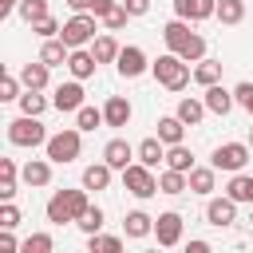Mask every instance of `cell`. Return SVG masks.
I'll return each instance as SVG.
<instances>
[{"mask_svg": "<svg viewBox=\"0 0 253 253\" xmlns=\"http://www.w3.org/2000/svg\"><path fill=\"white\" fill-rule=\"evenodd\" d=\"M162 43H166V51L182 55L186 63L206 59V40H202L198 32H190V20H178V16H174V20L162 28Z\"/></svg>", "mask_w": 253, "mask_h": 253, "instance_id": "1", "label": "cell"}, {"mask_svg": "<svg viewBox=\"0 0 253 253\" xmlns=\"http://www.w3.org/2000/svg\"><path fill=\"white\" fill-rule=\"evenodd\" d=\"M91 190L83 186V190H55L51 198H47V221L51 225H75L87 210H91V198H87Z\"/></svg>", "mask_w": 253, "mask_h": 253, "instance_id": "2", "label": "cell"}, {"mask_svg": "<svg viewBox=\"0 0 253 253\" xmlns=\"http://www.w3.org/2000/svg\"><path fill=\"white\" fill-rule=\"evenodd\" d=\"M150 75H154L166 91H186V87H190V79H194V67H190L182 55L166 51V55H158V59L150 63Z\"/></svg>", "mask_w": 253, "mask_h": 253, "instance_id": "3", "label": "cell"}, {"mask_svg": "<svg viewBox=\"0 0 253 253\" xmlns=\"http://www.w3.org/2000/svg\"><path fill=\"white\" fill-rule=\"evenodd\" d=\"M43 150H47V158H51L55 166H67V162H75L79 150H83V130H79V126H63V130H55V134L43 142Z\"/></svg>", "mask_w": 253, "mask_h": 253, "instance_id": "4", "label": "cell"}, {"mask_svg": "<svg viewBox=\"0 0 253 253\" xmlns=\"http://www.w3.org/2000/svg\"><path fill=\"white\" fill-rule=\"evenodd\" d=\"M51 134L43 130V123H40V115H20V119H12L8 123V142L12 146H43Z\"/></svg>", "mask_w": 253, "mask_h": 253, "instance_id": "5", "label": "cell"}, {"mask_svg": "<svg viewBox=\"0 0 253 253\" xmlns=\"http://www.w3.org/2000/svg\"><path fill=\"white\" fill-rule=\"evenodd\" d=\"M123 186H126V194H134L138 202L154 198V194H158V178H154V166H146V162H130V166L123 170Z\"/></svg>", "mask_w": 253, "mask_h": 253, "instance_id": "6", "label": "cell"}, {"mask_svg": "<svg viewBox=\"0 0 253 253\" xmlns=\"http://www.w3.org/2000/svg\"><path fill=\"white\" fill-rule=\"evenodd\" d=\"M95 20L99 16H91V12H75L67 24H63V32H59V40L67 43V47H91V40H95Z\"/></svg>", "mask_w": 253, "mask_h": 253, "instance_id": "7", "label": "cell"}, {"mask_svg": "<svg viewBox=\"0 0 253 253\" xmlns=\"http://www.w3.org/2000/svg\"><path fill=\"white\" fill-rule=\"evenodd\" d=\"M249 154H253L249 142H221V146H213L210 166H217V170H225V174H237V170H245Z\"/></svg>", "mask_w": 253, "mask_h": 253, "instance_id": "8", "label": "cell"}, {"mask_svg": "<svg viewBox=\"0 0 253 253\" xmlns=\"http://www.w3.org/2000/svg\"><path fill=\"white\" fill-rule=\"evenodd\" d=\"M115 67H119V75H123V79H138V75H146V71H150V59H146V51H142L138 43H126V47L119 51Z\"/></svg>", "mask_w": 253, "mask_h": 253, "instance_id": "9", "label": "cell"}, {"mask_svg": "<svg viewBox=\"0 0 253 253\" xmlns=\"http://www.w3.org/2000/svg\"><path fill=\"white\" fill-rule=\"evenodd\" d=\"M182 229H186V221H182V213H174V210H166V213L154 217V237H158L162 249H174V245L182 241Z\"/></svg>", "mask_w": 253, "mask_h": 253, "instance_id": "10", "label": "cell"}, {"mask_svg": "<svg viewBox=\"0 0 253 253\" xmlns=\"http://www.w3.org/2000/svg\"><path fill=\"white\" fill-rule=\"evenodd\" d=\"M206 221H210V225H217V229H229V225L237 221V202H233L229 194L210 198V202H206Z\"/></svg>", "mask_w": 253, "mask_h": 253, "instance_id": "11", "label": "cell"}, {"mask_svg": "<svg viewBox=\"0 0 253 253\" xmlns=\"http://www.w3.org/2000/svg\"><path fill=\"white\" fill-rule=\"evenodd\" d=\"M51 107H55V111H79V107H83V79L59 83V87L51 91Z\"/></svg>", "mask_w": 253, "mask_h": 253, "instance_id": "12", "label": "cell"}, {"mask_svg": "<svg viewBox=\"0 0 253 253\" xmlns=\"http://www.w3.org/2000/svg\"><path fill=\"white\" fill-rule=\"evenodd\" d=\"M134 158H138V150H134L126 138H111V142L103 146V162H107V166H115L119 174H123V170H126Z\"/></svg>", "mask_w": 253, "mask_h": 253, "instance_id": "13", "label": "cell"}, {"mask_svg": "<svg viewBox=\"0 0 253 253\" xmlns=\"http://www.w3.org/2000/svg\"><path fill=\"white\" fill-rule=\"evenodd\" d=\"M217 12V0H174V16L178 20H190V24H202Z\"/></svg>", "mask_w": 253, "mask_h": 253, "instance_id": "14", "label": "cell"}, {"mask_svg": "<svg viewBox=\"0 0 253 253\" xmlns=\"http://www.w3.org/2000/svg\"><path fill=\"white\" fill-rule=\"evenodd\" d=\"M95 67H99V59H95L91 47H71V55H67V71H71V79H91Z\"/></svg>", "mask_w": 253, "mask_h": 253, "instance_id": "15", "label": "cell"}, {"mask_svg": "<svg viewBox=\"0 0 253 253\" xmlns=\"http://www.w3.org/2000/svg\"><path fill=\"white\" fill-rule=\"evenodd\" d=\"M202 99H206V107H210V115H221V119H225V115H229V111L237 107V99H233V91H225L221 83H210Z\"/></svg>", "mask_w": 253, "mask_h": 253, "instance_id": "16", "label": "cell"}, {"mask_svg": "<svg viewBox=\"0 0 253 253\" xmlns=\"http://www.w3.org/2000/svg\"><path fill=\"white\" fill-rule=\"evenodd\" d=\"M130 115H134V107H130V99H123V95H111V99L103 103V119H107V126H126Z\"/></svg>", "mask_w": 253, "mask_h": 253, "instance_id": "17", "label": "cell"}, {"mask_svg": "<svg viewBox=\"0 0 253 253\" xmlns=\"http://www.w3.org/2000/svg\"><path fill=\"white\" fill-rule=\"evenodd\" d=\"M213 190H217V166H194L190 170V194L210 198Z\"/></svg>", "mask_w": 253, "mask_h": 253, "instance_id": "18", "label": "cell"}, {"mask_svg": "<svg viewBox=\"0 0 253 253\" xmlns=\"http://www.w3.org/2000/svg\"><path fill=\"white\" fill-rule=\"evenodd\" d=\"M190 190V174L186 170H174V166H166L162 174H158V194H166V198H178V194H186Z\"/></svg>", "mask_w": 253, "mask_h": 253, "instance_id": "19", "label": "cell"}, {"mask_svg": "<svg viewBox=\"0 0 253 253\" xmlns=\"http://www.w3.org/2000/svg\"><path fill=\"white\" fill-rule=\"evenodd\" d=\"M174 115L186 123V126H198L206 115H210V107H206V99H194V95H186V99H178V107H174Z\"/></svg>", "mask_w": 253, "mask_h": 253, "instance_id": "20", "label": "cell"}, {"mask_svg": "<svg viewBox=\"0 0 253 253\" xmlns=\"http://www.w3.org/2000/svg\"><path fill=\"white\" fill-rule=\"evenodd\" d=\"M20 178L28 182V186H47L51 182V158H32V162H24L20 166Z\"/></svg>", "mask_w": 253, "mask_h": 253, "instance_id": "21", "label": "cell"}, {"mask_svg": "<svg viewBox=\"0 0 253 253\" xmlns=\"http://www.w3.org/2000/svg\"><path fill=\"white\" fill-rule=\"evenodd\" d=\"M225 194H229L237 206H253V174H245V170L229 174V186H225Z\"/></svg>", "mask_w": 253, "mask_h": 253, "instance_id": "22", "label": "cell"}, {"mask_svg": "<svg viewBox=\"0 0 253 253\" xmlns=\"http://www.w3.org/2000/svg\"><path fill=\"white\" fill-rule=\"evenodd\" d=\"M123 233L134 237V241H138V237H150V233H154V217L142 213V210H130V213L123 217Z\"/></svg>", "mask_w": 253, "mask_h": 253, "instance_id": "23", "label": "cell"}, {"mask_svg": "<svg viewBox=\"0 0 253 253\" xmlns=\"http://www.w3.org/2000/svg\"><path fill=\"white\" fill-rule=\"evenodd\" d=\"M67 55H71V47H67L59 36L43 40V47H40V59H43L47 67H67Z\"/></svg>", "mask_w": 253, "mask_h": 253, "instance_id": "24", "label": "cell"}, {"mask_svg": "<svg viewBox=\"0 0 253 253\" xmlns=\"http://www.w3.org/2000/svg\"><path fill=\"white\" fill-rule=\"evenodd\" d=\"M20 79H24V87H32V91H43V87H47V79H51V67H47L43 59H36V63H24V67H20Z\"/></svg>", "mask_w": 253, "mask_h": 253, "instance_id": "25", "label": "cell"}, {"mask_svg": "<svg viewBox=\"0 0 253 253\" xmlns=\"http://www.w3.org/2000/svg\"><path fill=\"white\" fill-rule=\"evenodd\" d=\"M111 174H115V166H107V162H91V166H83V186L99 194V190L111 186Z\"/></svg>", "mask_w": 253, "mask_h": 253, "instance_id": "26", "label": "cell"}, {"mask_svg": "<svg viewBox=\"0 0 253 253\" xmlns=\"http://www.w3.org/2000/svg\"><path fill=\"white\" fill-rule=\"evenodd\" d=\"M134 150H138V162H146V166H158V162H166V142H162L158 134L142 138Z\"/></svg>", "mask_w": 253, "mask_h": 253, "instance_id": "27", "label": "cell"}, {"mask_svg": "<svg viewBox=\"0 0 253 253\" xmlns=\"http://www.w3.org/2000/svg\"><path fill=\"white\" fill-rule=\"evenodd\" d=\"M16 178H20L16 158H0V202H12L16 198Z\"/></svg>", "mask_w": 253, "mask_h": 253, "instance_id": "28", "label": "cell"}, {"mask_svg": "<svg viewBox=\"0 0 253 253\" xmlns=\"http://www.w3.org/2000/svg\"><path fill=\"white\" fill-rule=\"evenodd\" d=\"M91 51H95V59H99V63H115L123 47H119V40H115L111 32H103V36H95V40H91Z\"/></svg>", "mask_w": 253, "mask_h": 253, "instance_id": "29", "label": "cell"}, {"mask_svg": "<svg viewBox=\"0 0 253 253\" xmlns=\"http://www.w3.org/2000/svg\"><path fill=\"white\" fill-rule=\"evenodd\" d=\"M158 138H162L166 146L182 142V138H186V123H182L178 115H162V119H158Z\"/></svg>", "mask_w": 253, "mask_h": 253, "instance_id": "30", "label": "cell"}, {"mask_svg": "<svg viewBox=\"0 0 253 253\" xmlns=\"http://www.w3.org/2000/svg\"><path fill=\"white\" fill-rule=\"evenodd\" d=\"M194 83H198V87L221 83V63H217V59H198V63H194Z\"/></svg>", "mask_w": 253, "mask_h": 253, "instance_id": "31", "label": "cell"}, {"mask_svg": "<svg viewBox=\"0 0 253 253\" xmlns=\"http://www.w3.org/2000/svg\"><path fill=\"white\" fill-rule=\"evenodd\" d=\"M213 20H221V24H241L245 20V0H217V12H213Z\"/></svg>", "mask_w": 253, "mask_h": 253, "instance_id": "32", "label": "cell"}, {"mask_svg": "<svg viewBox=\"0 0 253 253\" xmlns=\"http://www.w3.org/2000/svg\"><path fill=\"white\" fill-rule=\"evenodd\" d=\"M166 166H174V170H194V154H190V146L186 142H174V146H166Z\"/></svg>", "mask_w": 253, "mask_h": 253, "instance_id": "33", "label": "cell"}, {"mask_svg": "<svg viewBox=\"0 0 253 253\" xmlns=\"http://www.w3.org/2000/svg\"><path fill=\"white\" fill-rule=\"evenodd\" d=\"M75 126H79V130H99V126H107V119H103L99 107H87V103H83V107L75 111Z\"/></svg>", "mask_w": 253, "mask_h": 253, "instance_id": "34", "label": "cell"}, {"mask_svg": "<svg viewBox=\"0 0 253 253\" xmlns=\"http://www.w3.org/2000/svg\"><path fill=\"white\" fill-rule=\"evenodd\" d=\"M16 103H20V115H43V111H47V99H43L40 91H32V87H24V95H20Z\"/></svg>", "mask_w": 253, "mask_h": 253, "instance_id": "35", "label": "cell"}, {"mask_svg": "<svg viewBox=\"0 0 253 253\" xmlns=\"http://www.w3.org/2000/svg\"><path fill=\"white\" fill-rule=\"evenodd\" d=\"M87 249H91V253H119V249H123V237H111V233L99 229V233L87 237Z\"/></svg>", "mask_w": 253, "mask_h": 253, "instance_id": "36", "label": "cell"}, {"mask_svg": "<svg viewBox=\"0 0 253 253\" xmlns=\"http://www.w3.org/2000/svg\"><path fill=\"white\" fill-rule=\"evenodd\" d=\"M20 20H28V24H36V20H43V16H51L47 12V0H20Z\"/></svg>", "mask_w": 253, "mask_h": 253, "instance_id": "37", "label": "cell"}, {"mask_svg": "<svg viewBox=\"0 0 253 253\" xmlns=\"http://www.w3.org/2000/svg\"><path fill=\"white\" fill-rule=\"evenodd\" d=\"M103 221H107V213H103L99 206H91V210H87V213H83V217H79L75 225H79V229H83V233L91 237V233H99V229H103Z\"/></svg>", "mask_w": 253, "mask_h": 253, "instance_id": "38", "label": "cell"}, {"mask_svg": "<svg viewBox=\"0 0 253 253\" xmlns=\"http://www.w3.org/2000/svg\"><path fill=\"white\" fill-rule=\"evenodd\" d=\"M20 87H24V79L20 75H0V103H12V99H20Z\"/></svg>", "mask_w": 253, "mask_h": 253, "instance_id": "39", "label": "cell"}, {"mask_svg": "<svg viewBox=\"0 0 253 253\" xmlns=\"http://www.w3.org/2000/svg\"><path fill=\"white\" fill-rule=\"evenodd\" d=\"M20 249H24V253H51L55 241H51V233H32V237H24Z\"/></svg>", "mask_w": 253, "mask_h": 253, "instance_id": "40", "label": "cell"}, {"mask_svg": "<svg viewBox=\"0 0 253 253\" xmlns=\"http://www.w3.org/2000/svg\"><path fill=\"white\" fill-rule=\"evenodd\" d=\"M126 20H130V12H126V4H115L107 16H103V28L107 32H119V28H126Z\"/></svg>", "mask_w": 253, "mask_h": 253, "instance_id": "41", "label": "cell"}, {"mask_svg": "<svg viewBox=\"0 0 253 253\" xmlns=\"http://www.w3.org/2000/svg\"><path fill=\"white\" fill-rule=\"evenodd\" d=\"M32 32H36L40 40H51V36H59L63 28H59V20H55V16H43V20H36V24H32Z\"/></svg>", "mask_w": 253, "mask_h": 253, "instance_id": "42", "label": "cell"}, {"mask_svg": "<svg viewBox=\"0 0 253 253\" xmlns=\"http://www.w3.org/2000/svg\"><path fill=\"white\" fill-rule=\"evenodd\" d=\"M20 225V210L12 202H0V229H16Z\"/></svg>", "mask_w": 253, "mask_h": 253, "instance_id": "43", "label": "cell"}, {"mask_svg": "<svg viewBox=\"0 0 253 253\" xmlns=\"http://www.w3.org/2000/svg\"><path fill=\"white\" fill-rule=\"evenodd\" d=\"M233 99H237V107H245L249 119H253V83H237V87H233Z\"/></svg>", "mask_w": 253, "mask_h": 253, "instance_id": "44", "label": "cell"}, {"mask_svg": "<svg viewBox=\"0 0 253 253\" xmlns=\"http://www.w3.org/2000/svg\"><path fill=\"white\" fill-rule=\"evenodd\" d=\"M24 241H16V233L12 229H0V253H16Z\"/></svg>", "mask_w": 253, "mask_h": 253, "instance_id": "45", "label": "cell"}, {"mask_svg": "<svg viewBox=\"0 0 253 253\" xmlns=\"http://www.w3.org/2000/svg\"><path fill=\"white\" fill-rule=\"evenodd\" d=\"M123 4H126L130 16H146V12H150V0H123Z\"/></svg>", "mask_w": 253, "mask_h": 253, "instance_id": "46", "label": "cell"}, {"mask_svg": "<svg viewBox=\"0 0 253 253\" xmlns=\"http://www.w3.org/2000/svg\"><path fill=\"white\" fill-rule=\"evenodd\" d=\"M115 4H119V0H95V4H91V16H99V20H103V16H107Z\"/></svg>", "mask_w": 253, "mask_h": 253, "instance_id": "47", "label": "cell"}, {"mask_svg": "<svg viewBox=\"0 0 253 253\" xmlns=\"http://www.w3.org/2000/svg\"><path fill=\"white\" fill-rule=\"evenodd\" d=\"M186 249H190V253H210V241H202V237H194V241H190Z\"/></svg>", "mask_w": 253, "mask_h": 253, "instance_id": "48", "label": "cell"}, {"mask_svg": "<svg viewBox=\"0 0 253 253\" xmlns=\"http://www.w3.org/2000/svg\"><path fill=\"white\" fill-rule=\"evenodd\" d=\"M91 4H95V0H67L71 12H91Z\"/></svg>", "mask_w": 253, "mask_h": 253, "instance_id": "49", "label": "cell"}, {"mask_svg": "<svg viewBox=\"0 0 253 253\" xmlns=\"http://www.w3.org/2000/svg\"><path fill=\"white\" fill-rule=\"evenodd\" d=\"M20 8V0H0V16H12Z\"/></svg>", "mask_w": 253, "mask_h": 253, "instance_id": "50", "label": "cell"}, {"mask_svg": "<svg viewBox=\"0 0 253 253\" xmlns=\"http://www.w3.org/2000/svg\"><path fill=\"white\" fill-rule=\"evenodd\" d=\"M249 225H253V206H249Z\"/></svg>", "mask_w": 253, "mask_h": 253, "instance_id": "51", "label": "cell"}, {"mask_svg": "<svg viewBox=\"0 0 253 253\" xmlns=\"http://www.w3.org/2000/svg\"><path fill=\"white\" fill-rule=\"evenodd\" d=\"M249 146H253V126H249Z\"/></svg>", "mask_w": 253, "mask_h": 253, "instance_id": "52", "label": "cell"}]
</instances>
